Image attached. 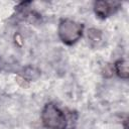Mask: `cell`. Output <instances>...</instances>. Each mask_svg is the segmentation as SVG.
Segmentation results:
<instances>
[{
  "label": "cell",
  "mask_w": 129,
  "mask_h": 129,
  "mask_svg": "<svg viewBox=\"0 0 129 129\" xmlns=\"http://www.w3.org/2000/svg\"><path fill=\"white\" fill-rule=\"evenodd\" d=\"M115 71L117 75L120 78L127 79L129 77V71H128V62L125 59H120L115 63Z\"/></svg>",
  "instance_id": "obj_4"
},
{
  "label": "cell",
  "mask_w": 129,
  "mask_h": 129,
  "mask_svg": "<svg viewBox=\"0 0 129 129\" xmlns=\"http://www.w3.org/2000/svg\"><path fill=\"white\" fill-rule=\"evenodd\" d=\"M83 25L71 19L61 20L58 25V36L67 44H73L81 38Z\"/></svg>",
  "instance_id": "obj_2"
},
{
  "label": "cell",
  "mask_w": 129,
  "mask_h": 129,
  "mask_svg": "<svg viewBox=\"0 0 129 129\" xmlns=\"http://www.w3.org/2000/svg\"><path fill=\"white\" fill-rule=\"evenodd\" d=\"M120 7L117 1H97L95 3V11L100 17H107L114 13Z\"/></svg>",
  "instance_id": "obj_3"
},
{
  "label": "cell",
  "mask_w": 129,
  "mask_h": 129,
  "mask_svg": "<svg viewBox=\"0 0 129 129\" xmlns=\"http://www.w3.org/2000/svg\"><path fill=\"white\" fill-rule=\"evenodd\" d=\"M41 121L44 127L48 129H64L67 126L64 113L52 103L44 106L41 113Z\"/></svg>",
  "instance_id": "obj_1"
}]
</instances>
